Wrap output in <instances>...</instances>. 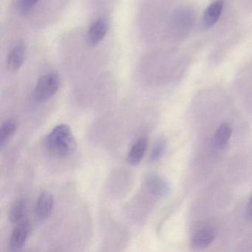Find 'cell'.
Masks as SVG:
<instances>
[{
	"label": "cell",
	"instance_id": "cell-1",
	"mask_svg": "<svg viewBox=\"0 0 252 252\" xmlns=\"http://www.w3.org/2000/svg\"><path fill=\"white\" fill-rule=\"evenodd\" d=\"M45 144L50 153L62 158L71 156L77 146L73 132L67 125L55 126L47 135Z\"/></svg>",
	"mask_w": 252,
	"mask_h": 252
},
{
	"label": "cell",
	"instance_id": "cell-2",
	"mask_svg": "<svg viewBox=\"0 0 252 252\" xmlns=\"http://www.w3.org/2000/svg\"><path fill=\"white\" fill-rule=\"evenodd\" d=\"M60 86V77L57 73H46L39 78L33 91V98L39 103H43L52 98Z\"/></svg>",
	"mask_w": 252,
	"mask_h": 252
},
{
	"label": "cell",
	"instance_id": "cell-3",
	"mask_svg": "<svg viewBox=\"0 0 252 252\" xmlns=\"http://www.w3.org/2000/svg\"><path fill=\"white\" fill-rule=\"evenodd\" d=\"M54 206V198L50 191L41 193L35 204L34 215L36 220L39 222L46 220L51 214Z\"/></svg>",
	"mask_w": 252,
	"mask_h": 252
},
{
	"label": "cell",
	"instance_id": "cell-4",
	"mask_svg": "<svg viewBox=\"0 0 252 252\" xmlns=\"http://www.w3.org/2000/svg\"><path fill=\"white\" fill-rule=\"evenodd\" d=\"M31 233V224L27 219L17 223L14 228L9 240L11 250L17 251L24 246Z\"/></svg>",
	"mask_w": 252,
	"mask_h": 252
},
{
	"label": "cell",
	"instance_id": "cell-5",
	"mask_svg": "<svg viewBox=\"0 0 252 252\" xmlns=\"http://www.w3.org/2000/svg\"><path fill=\"white\" fill-rule=\"evenodd\" d=\"M145 184L149 192L158 198L166 197L170 190L167 181L154 174L147 177Z\"/></svg>",
	"mask_w": 252,
	"mask_h": 252
},
{
	"label": "cell",
	"instance_id": "cell-6",
	"mask_svg": "<svg viewBox=\"0 0 252 252\" xmlns=\"http://www.w3.org/2000/svg\"><path fill=\"white\" fill-rule=\"evenodd\" d=\"M26 56V44L17 42L10 50L7 59V67L11 72L17 71L24 63Z\"/></svg>",
	"mask_w": 252,
	"mask_h": 252
},
{
	"label": "cell",
	"instance_id": "cell-7",
	"mask_svg": "<svg viewBox=\"0 0 252 252\" xmlns=\"http://www.w3.org/2000/svg\"><path fill=\"white\" fill-rule=\"evenodd\" d=\"M223 7V0H217L206 8L202 17L201 26L203 29L208 30L218 23L222 14Z\"/></svg>",
	"mask_w": 252,
	"mask_h": 252
},
{
	"label": "cell",
	"instance_id": "cell-8",
	"mask_svg": "<svg viewBox=\"0 0 252 252\" xmlns=\"http://www.w3.org/2000/svg\"><path fill=\"white\" fill-rule=\"evenodd\" d=\"M108 24L104 19H98L92 23L88 33V42L91 46L98 45L105 36Z\"/></svg>",
	"mask_w": 252,
	"mask_h": 252
},
{
	"label": "cell",
	"instance_id": "cell-9",
	"mask_svg": "<svg viewBox=\"0 0 252 252\" xmlns=\"http://www.w3.org/2000/svg\"><path fill=\"white\" fill-rule=\"evenodd\" d=\"M148 147L147 137H141L131 147L128 153L127 160L131 165H137L141 161Z\"/></svg>",
	"mask_w": 252,
	"mask_h": 252
},
{
	"label": "cell",
	"instance_id": "cell-10",
	"mask_svg": "<svg viewBox=\"0 0 252 252\" xmlns=\"http://www.w3.org/2000/svg\"><path fill=\"white\" fill-rule=\"evenodd\" d=\"M215 238V232L212 228H203L193 236L191 246L196 249H205L214 241Z\"/></svg>",
	"mask_w": 252,
	"mask_h": 252
},
{
	"label": "cell",
	"instance_id": "cell-11",
	"mask_svg": "<svg viewBox=\"0 0 252 252\" xmlns=\"http://www.w3.org/2000/svg\"><path fill=\"white\" fill-rule=\"evenodd\" d=\"M27 205L23 199L16 200L11 205L9 211V219L11 222L18 223L26 219Z\"/></svg>",
	"mask_w": 252,
	"mask_h": 252
},
{
	"label": "cell",
	"instance_id": "cell-12",
	"mask_svg": "<svg viewBox=\"0 0 252 252\" xmlns=\"http://www.w3.org/2000/svg\"><path fill=\"white\" fill-rule=\"evenodd\" d=\"M231 135V128L227 124L221 125L214 136V145L218 149H222L227 145Z\"/></svg>",
	"mask_w": 252,
	"mask_h": 252
},
{
	"label": "cell",
	"instance_id": "cell-13",
	"mask_svg": "<svg viewBox=\"0 0 252 252\" xmlns=\"http://www.w3.org/2000/svg\"><path fill=\"white\" fill-rule=\"evenodd\" d=\"M17 122L13 119H8L2 123L0 128V147L3 148L4 145L13 136L17 130Z\"/></svg>",
	"mask_w": 252,
	"mask_h": 252
},
{
	"label": "cell",
	"instance_id": "cell-14",
	"mask_svg": "<svg viewBox=\"0 0 252 252\" xmlns=\"http://www.w3.org/2000/svg\"><path fill=\"white\" fill-rule=\"evenodd\" d=\"M166 143L164 141H159L153 147L150 153V160L152 162L158 161L164 154L166 150Z\"/></svg>",
	"mask_w": 252,
	"mask_h": 252
},
{
	"label": "cell",
	"instance_id": "cell-15",
	"mask_svg": "<svg viewBox=\"0 0 252 252\" xmlns=\"http://www.w3.org/2000/svg\"><path fill=\"white\" fill-rule=\"evenodd\" d=\"M38 2L39 0H18L19 10L22 14H27Z\"/></svg>",
	"mask_w": 252,
	"mask_h": 252
},
{
	"label": "cell",
	"instance_id": "cell-16",
	"mask_svg": "<svg viewBox=\"0 0 252 252\" xmlns=\"http://www.w3.org/2000/svg\"><path fill=\"white\" fill-rule=\"evenodd\" d=\"M246 217H247L248 219L252 220V195L249 199L247 208H246Z\"/></svg>",
	"mask_w": 252,
	"mask_h": 252
}]
</instances>
